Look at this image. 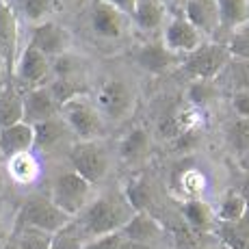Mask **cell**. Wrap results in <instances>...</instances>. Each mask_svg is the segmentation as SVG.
I'll return each instance as SVG.
<instances>
[{"label": "cell", "mask_w": 249, "mask_h": 249, "mask_svg": "<svg viewBox=\"0 0 249 249\" xmlns=\"http://www.w3.org/2000/svg\"><path fill=\"white\" fill-rule=\"evenodd\" d=\"M226 141H228L230 150L241 159L243 152L249 147V119L245 117L232 119L226 128Z\"/></svg>", "instance_id": "cell-30"}, {"label": "cell", "mask_w": 249, "mask_h": 249, "mask_svg": "<svg viewBox=\"0 0 249 249\" xmlns=\"http://www.w3.org/2000/svg\"><path fill=\"white\" fill-rule=\"evenodd\" d=\"M193 249H206V247H193Z\"/></svg>", "instance_id": "cell-45"}, {"label": "cell", "mask_w": 249, "mask_h": 249, "mask_svg": "<svg viewBox=\"0 0 249 249\" xmlns=\"http://www.w3.org/2000/svg\"><path fill=\"white\" fill-rule=\"evenodd\" d=\"M214 214H217V223H236L249 214V206L241 191H230L221 199L219 208L214 210Z\"/></svg>", "instance_id": "cell-28"}, {"label": "cell", "mask_w": 249, "mask_h": 249, "mask_svg": "<svg viewBox=\"0 0 249 249\" xmlns=\"http://www.w3.org/2000/svg\"><path fill=\"white\" fill-rule=\"evenodd\" d=\"M213 232L226 249H249V214L236 223H217Z\"/></svg>", "instance_id": "cell-25"}, {"label": "cell", "mask_w": 249, "mask_h": 249, "mask_svg": "<svg viewBox=\"0 0 249 249\" xmlns=\"http://www.w3.org/2000/svg\"><path fill=\"white\" fill-rule=\"evenodd\" d=\"M7 171L18 184H31L39 178V160L33 152H24V154H18V156H11L7 160Z\"/></svg>", "instance_id": "cell-24"}, {"label": "cell", "mask_w": 249, "mask_h": 249, "mask_svg": "<svg viewBox=\"0 0 249 249\" xmlns=\"http://www.w3.org/2000/svg\"><path fill=\"white\" fill-rule=\"evenodd\" d=\"M119 234L124 236V241L128 243H139V245H152L154 247L156 241H160L165 228L159 219H154L150 213H135L126 221V226L119 230Z\"/></svg>", "instance_id": "cell-12"}, {"label": "cell", "mask_w": 249, "mask_h": 249, "mask_svg": "<svg viewBox=\"0 0 249 249\" xmlns=\"http://www.w3.org/2000/svg\"><path fill=\"white\" fill-rule=\"evenodd\" d=\"M52 204L59 210H63L68 217L76 219L83 208L93 199V184H89L85 178H80L74 171H63L52 182Z\"/></svg>", "instance_id": "cell-3"}, {"label": "cell", "mask_w": 249, "mask_h": 249, "mask_svg": "<svg viewBox=\"0 0 249 249\" xmlns=\"http://www.w3.org/2000/svg\"><path fill=\"white\" fill-rule=\"evenodd\" d=\"M124 199L128 202V206L132 208V213H145L147 204L152 199V193H150V184H147L143 178H135L126 184L124 189Z\"/></svg>", "instance_id": "cell-31"}, {"label": "cell", "mask_w": 249, "mask_h": 249, "mask_svg": "<svg viewBox=\"0 0 249 249\" xmlns=\"http://www.w3.org/2000/svg\"><path fill=\"white\" fill-rule=\"evenodd\" d=\"M150 145H152L150 132L145 128L137 126L122 139V143H119V156L126 162H137L150 152Z\"/></svg>", "instance_id": "cell-23"}, {"label": "cell", "mask_w": 249, "mask_h": 249, "mask_svg": "<svg viewBox=\"0 0 249 249\" xmlns=\"http://www.w3.org/2000/svg\"><path fill=\"white\" fill-rule=\"evenodd\" d=\"M232 111L236 113V117L249 119V91H236L232 93Z\"/></svg>", "instance_id": "cell-37"}, {"label": "cell", "mask_w": 249, "mask_h": 249, "mask_svg": "<svg viewBox=\"0 0 249 249\" xmlns=\"http://www.w3.org/2000/svg\"><path fill=\"white\" fill-rule=\"evenodd\" d=\"M228 61L230 52L226 44L204 41L197 50H193L182 59V71L193 80H217Z\"/></svg>", "instance_id": "cell-6"}, {"label": "cell", "mask_w": 249, "mask_h": 249, "mask_svg": "<svg viewBox=\"0 0 249 249\" xmlns=\"http://www.w3.org/2000/svg\"><path fill=\"white\" fill-rule=\"evenodd\" d=\"M65 132H70V130L61 117H52V119H46V122L33 124V137H35L33 147H37V150H48V147L56 145V143L65 137Z\"/></svg>", "instance_id": "cell-26"}, {"label": "cell", "mask_w": 249, "mask_h": 249, "mask_svg": "<svg viewBox=\"0 0 249 249\" xmlns=\"http://www.w3.org/2000/svg\"><path fill=\"white\" fill-rule=\"evenodd\" d=\"M18 18L13 13L11 4L7 0H0V61L4 63V68L13 71L18 61Z\"/></svg>", "instance_id": "cell-10"}, {"label": "cell", "mask_w": 249, "mask_h": 249, "mask_svg": "<svg viewBox=\"0 0 249 249\" xmlns=\"http://www.w3.org/2000/svg\"><path fill=\"white\" fill-rule=\"evenodd\" d=\"M52 236L54 234L41 232V230L35 228H18L16 245L18 249H50Z\"/></svg>", "instance_id": "cell-32"}, {"label": "cell", "mask_w": 249, "mask_h": 249, "mask_svg": "<svg viewBox=\"0 0 249 249\" xmlns=\"http://www.w3.org/2000/svg\"><path fill=\"white\" fill-rule=\"evenodd\" d=\"M182 217L186 226L195 232H210L217 226V214L204 199H189L182 206Z\"/></svg>", "instance_id": "cell-19"}, {"label": "cell", "mask_w": 249, "mask_h": 249, "mask_svg": "<svg viewBox=\"0 0 249 249\" xmlns=\"http://www.w3.org/2000/svg\"><path fill=\"white\" fill-rule=\"evenodd\" d=\"M122 245H124V236L119 232H113L98 238H91V241H85L83 249H122Z\"/></svg>", "instance_id": "cell-36"}, {"label": "cell", "mask_w": 249, "mask_h": 249, "mask_svg": "<svg viewBox=\"0 0 249 249\" xmlns=\"http://www.w3.org/2000/svg\"><path fill=\"white\" fill-rule=\"evenodd\" d=\"M2 160H4V159H2V154H0V162H2Z\"/></svg>", "instance_id": "cell-46"}, {"label": "cell", "mask_w": 249, "mask_h": 249, "mask_svg": "<svg viewBox=\"0 0 249 249\" xmlns=\"http://www.w3.org/2000/svg\"><path fill=\"white\" fill-rule=\"evenodd\" d=\"M204 44V35L186 20L182 13H176L162 26V46L174 54L186 56Z\"/></svg>", "instance_id": "cell-8"}, {"label": "cell", "mask_w": 249, "mask_h": 249, "mask_svg": "<svg viewBox=\"0 0 249 249\" xmlns=\"http://www.w3.org/2000/svg\"><path fill=\"white\" fill-rule=\"evenodd\" d=\"M182 16L193 24L204 37L214 35L221 28L219 26V11L214 0H184Z\"/></svg>", "instance_id": "cell-16"}, {"label": "cell", "mask_w": 249, "mask_h": 249, "mask_svg": "<svg viewBox=\"0 0 249 249\" xmlns=\"http://www.w3.org/2000/svg\"><path fill=\"white\" fill-rule=\"evenodd\" d=\"M31 46L39 50L48 59H56L61 54H68L71 48V35L59 22L44 20L39 22L31 33Z\"/></svg>", "instance_id": "cell-9"}, {"label": "cell", "mask_w": 249, "mask_h": 249, "mask_svg": "<svg viewBox=\"0 0 249 249\" xmlns=\"http://www.w3.org/2000/svg\"><path fill=\"white\" fill-rule=\"evenodd\" d=\"M241 162H243V167H245V169L249 171V147L245 152H243V156H241Z\"/></svg>", "instance_id": "cell-41"}, {"label": "cell", "mask_w": 249, "mask_h": 249, "mask_svg": "<svg viewBox=\"0 0 249 249\" xmlns=\"http://www.w3.org/2000/svg\"><path fill=\"white\" fill-rule=\"evenodd\" d=\"M22 104H24V122L26 124H39L46 119L59 117V104L54 102L52 93L48 91L46 85L41 87H33L22 95Z\"/></svg>", "instance_id": "cell-13"}, {"label": "cell", "mask_w": 249, "mask_h": 249, "mask_svg": "<svg viewBox=\"0 0 249 249\" xmlns=\"http://www.w3.org/2000/svg\"><path fill=\"white\" fill-rule=\"evenodd\" d=\"M162 4H165L167 7V11H169V9H176L178 7V4H184V0H160Z\"/></svg>", "instance_id": "cell-40"}, {"label": "cell", "mask_w": 249, "mask_h": 249, "mask_svg": "<svg viewBox=\"0 0 249 249\" xmlns=\"http://www.w3.org/2000/svg\"><path fill=\"white\" fill-rule=\"evenodd\" d=\"M54 2L56 0H20V7L28 20L39 24L48 18V13H52Z\"/></svg>", "instance_id": "cell-35"}, {"label": "cell", "mask_w": 249, "mask_h": 249, "mask_svg": "<svg viewBox=\"0 0 249 249\" xmlns=\"http://www.w3.org/2000/svg\"><path fill=\"white\" fill-rule=\"evenodd\" d=\"M214 2H217L221 28L236 31L249 22V0H214Z\"/></svg>", "instance_id": "cell-21"}, {"label": "cell", "mask_w": 249, "mask_h": 249, "mask_svg": "<svg viewBox=\"0 0 249 249\" xmlns=\"http://www.w3.org/2000/svg\"><path fill=\"white\" fill-rule=\"evenodd\" d=\"M83 236H80L78 228L74 226V221L70 226H65L63 230L52 236V243H50V249H83Z\"/></svg>", "instance_id": "cell-34"}, {"label": "cell", "mask_w": 249, "mask_h": 249, "mask_svg": "<svg viewBox=\"0 0 249 249\" xmlns=\"http://www.w3.org/2000/svg\"><path fill=\"white\" fill-rule=\"evenodd\" d=\"M184 56L174 54L171 50H167L162 44H145L139 48V52L135 54V61L141 70L150 71V74H165L171 71L174 68L182 65Z\"/></svg>", "instance_id": "cell-14"}, {"label": "cell", "mask_w": 249, "mask_h": 249, "mask_svg": "<svg viewBox=\"0 0 249 249\" xmlns=\"http://www.w3.org/2000/svg\"><path fill=\"white\" fill-rule=\"evenodd\" d=\"M13 70H16L18 78H20L24 85H28L31 89L41 87L44 80L48 78V74H50V59L28 44L20 54H18L16 68Z\"/></svg>", "instance_id": "cell-11"}, {"label": "cell", "mask_w": 249, "mask_h": 249, "mask_svg": "<svg viewBox=\"0 0 249 249\" xmlns=\"http://www.w3.org/2000/svg\"><path fill=\"white\" fill-rule=\"evenodd\" d=\"M68 159L71 171L93 186L108 176V152L98 141H76L70 147Z\"/></svg>", "instance_id": "cell-5"}, {"label": "cell", "mask_w": 249, "mask_h": 249, "mask_svg": "<svg viewBox=\"0 0 249 249\" xmlns=\"http://www.w3.org/2000/svg\"><path fill=\"white\" fill-rule=\"evenodd\" d=\"M33 143H35V137H33L31 124L18 122L13 126L0 128V154H2V159L9 160L11 156L31 152Z\"/></svg>", "instance_id": "cell-17"}, {"label": "cell", "mask_w": 249, "mask_h": 249, "mask_svg": "<svg viewBox=\"0 0 249 249\" xmlns=\"http://www.w3.org/2000/svg\"><path fill=\"white\" fill-rule=\"evenodd\" d=\"M132 208L124 199V195H100L93 197L76 217L74 226L78 228L83 241L119 232L132 217Z\"/></svg>", "instance_id": "cell-1"}, {"label": "cell", "mask_w": 249, "mask_h": 249, "mask_svg": "<svg viewBox=\"0 0 249 249\" xmlns=\"http://www.w3.org/2000/svg\"><path fill=\"white\" fill-rule=\"evenodd\" d=\"M214 83L219 87H228L232 93L236 91H249V61L245 59H232L226 63L221 74L217 76Z\"/></svg>", "instance_id": "cell-20"}, {"label": "cell", "mask_w": 249, "mask_h": 249, "mask_svg": "<svg viewBox=\"0 0 249 249\" xmlns=\"http://www.w3.org/2000/svg\"><path fill=\"white\" fill-rule=\"evenodd\" d=\"M0 249H18V245H16V241H11V243H7V245H2Z\"/></svg>", "instance_id": "cell-42"}, {"label": "cell", "mask_w": 249, "mask_h": 249, "mask_svg": "<svg viewBox=\"0 0 249 249\" xmlns=\"http://www.w3.org/2000/svg\"><path fill=\"white\" fill-rule=\"evenodd\" d=\"M0 228H2V217H0Z\"/></svg>", "instance_id": "cell-44"}, {"label": "cell", "mask_w": 249, "mask_h": 249, "mask_svg": "<svg viewBox=\"0 0 249 249\" xmlns=\"http://www.w3.org/2000/svg\"><path fill=\"white\" fill-rule=\"evenodd\" d=\"M71 221L74 219L56 208L50 197H41V195L28 197L18 213V228H35L48 234H56Z\"/></svg>", "instance_id": "cell-4"}, {"label": "cell", "mask_w": 249, "mask_h": 249, "mask_svg": "<svg viewBox=\"0 0 249 249\" xmlns=\"http://www.w3.org/2000/svg\"><path fill=\"white\" fill-rule=\"evenodd\" d=\"M93 104L102 115V119L107 117L111 122H122V119H126L135 111L137 98L135 91L130 89V85L124 83L122 78H108L98 89Z\"/></svg>", "instance_id": "cell-7"}, {"label": "cell", "mask_w": 249, "mask_h": 249, "mask_svg": "<svg viewBox=\"0 0 249 249\" xmlns=\"http://www.w3.org/2000/svg\"><path fill=\"white\" fill-rule=\"evenodd\" d=\"M48 91L52 93L54 102L59 104V108L63 104H68L70 100L80 98V95H87L89 89L87 85L80 80V76H70V78H54L50 85H46Z\"/></svg>", "instance_id": "cell-27"}, {"label": "cell", "mask_w": 249, "mask_h": 249, "mask_svg": "<svg viewBox=\"0 0 249 249\" xmlns=\"http://www.w3.org/2000/svg\"><path fill=\"white\" fill-rule=\"evenodd\" d=\"M59 117L78 141H98L104 130V119L95 108L93 100H89V95H80L63 104L59 108Z\"/></svg>", "instance_id": "cell-2"}, {"label": "cell", "mask_w": 249, "mask_h": 249, "mask_svg": "<svg viewBox=\"0 0 249 249\" xmlns=\"http://www.w3.org/2000/svg\"><path fill=\"white\" fill-rule=\"evenodd\" d=\"M128 18L124 13H119L117 9H113L111 4L95 0L93 9H91V26H93L95 35L104 37V39H117L126 31Z\"/></svg>", "instance_id": "cell-15"}, {"label": "cell", "mask_w": 249, "mask_h": 249, "mask_svg": "<svg viewBox=\"0 0 249 249\" xmlns=\"http://www.w3.org/2000/svg\"><path fill=\"white\" fill-rule=\"evenodd\" d=\"M219 95H221V87H219L214 80H195L189 87V102L193 108L202 111L204 107L217 102Z\"/></svg>", "instance_id": "cell-29"}, {"label": "cell", "mask_w": 249, "mask_h": 249, "mask_svg": "<svg viewBox=\"0 0 249 249\" xmlns=\"http://www.w3.org/2000/svg\"><path fill=\"white\" fill-rule=\"evenodd\" d=\"M102 2L111 4V7H113V9H117L119 13H124L126 18H130V16H132V11H135L137 0H102Z\"/></svg>", "instance_id": "cell-38"}, {"label": "cell", "mask_w": 249, "mask_h": 249, "mask_svg": "<svg viewBox=\"0 0 249 249\" xmlns=\"http://www.w3.org/2000/svg\"><path fill=\"white\" fill-rule=\"evenodd\" d=\"M167 7L160 0H137L135 11H132V22L137 24L141 31L152 33L165 26L167 22Z\"/></svg>", "instance_id": "cell-18"}, {"label": "cell", "mask_w": 249, "mask_h": 249, "mask_svg": "<svg viewBox=\"0 0 249 249\" xmlns=\"http://www.w3.org/2000/svg\"><path fill=\"white\" fill-rule=\"evenodd\" d=\"M2 189H4V174L0 171V191H2Z\"/></svg>", "instance_id": "cell-43"}, {"label": "cell", "mask_w": 249, "mask_h": 249, "mask_svg": "<svg viewBox=\"0 0 249 249\" xmlns=\"http://www.w3.org/2000/svg\"><path fill=\"white\" fill-rule=\"evenodd\" d=\"M18 122H24L22 93L13 85H4L0 87V128L13 126Z\"/></svg>", "instance_id": "cell-22"}, {"label": "cell", "mask_w": 249, "mask_h": 249, "mask_svg": "<svg viewBox=\"0 0 249 249\" xmlns=\"http://www.w3.org/2000/svg\"><path fill=\"white\" fill-rule=\"evenodd\" d=\"M226 48H228V52H230L232 59L249 61V22L245 24V26L232 31V35H230Z\"/></svg>", "instance_id": "cell-33"}, {"label": "cell", "mask_w": 249, "mask_h": 249, "mask_svg": "<svg viewBox=\"0 0 249 249\" xmlns=\"http://www.w3.org/2000/svg\"><path fill=\"white\" fill-rule=\"evenodd\" d=\"M122 249H156V247H152V245H139V243H128V241H124Z\"/></svg>", "instance_id": "cell-39"}]
</instances>
